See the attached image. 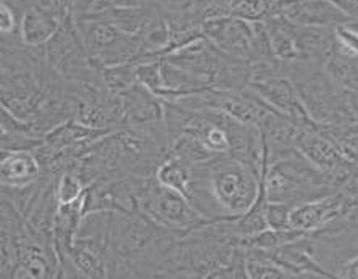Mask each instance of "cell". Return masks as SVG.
I'll use <instances>...</instances> for the list:
<instances>
[{"mask_svg":"<svg viewBox=\"0 0 358 279\" xmlns=\"http://www.w3.org/2000/svg\"><path fill=\"white\" fill-rule=\"evenodd\" d=\"M344 97H345L347 107H349L352 117H354L355 121L358 123V92L345 91V89H344Z\"/></svg>","mask_w":358,"mask_h":279,"instance_id":"obj_25","label":"cell"},{"mask_svg":"<svg viewBox=\"0 0 358 279\" xmlns=\"http://www.w3.org/2000/svg\"><path fill=\"white\" fill-rule=\"evenodd\" d=\"M339 142L342 150L352 162L358 163V123H352L339 128H324Z\"/></svg>","mask_w":358,"mask_h":279,"instance_id":"obj_20","label":"cell"},{"mask_svg":"<svg viewBox=\"0 0 358 279\" xmlns=\"http://www.w3.org/2000/svg\"><path fill=\"white\" fill-rule=\"evenodd\" d=\"M291 78L310 120L321 128H339L357 123L347 107L344 89L317 63L299 62L284 68Z\"/></svg>","mask_w":358,"mask_h":279,"instance_id":"obj_3","label":"cell"},{"mask_svg":"<svg viewBox=\"0 0 358 279\" xmlns=\"http://www.w3.org/2000/svg\"><path fill=\"white\" fill-rule=\"evenodd\" d=\"M281 17L299 26H336L352 21L331 0H291L284 5Z\"/></svg>","mask_w":358,"mask_h":279,"instance_id":"obj_12","label":"cell"},{"mask_svg":"<svg viewBox=\"0 0 358 279\" xmlns=\"http://www.w3.org/2000/svg\"><path fill=\"white\" fill-rule=\"evenodd\" d=\"M336 7H339L350 20L358 21V0H331Z\"/></svg>","mask_w":358,"mask_h":279,"instance_id":"obj_23","label":"cell"},{"mask_svg":"<svg viewBox=\"0 0 358 279\" xmlns=\"http://www.w3.org/2000/svg\"><path fill=\"white\" fill-rule=\"evenodd\" d=\"M296 149L305 160H308L320 171L326 173L331 180L355 163L345 155L339 142L318 124L299 129Z\"/></svg>","mask_w":358,"mask_h":279,"instance_id":"obj_8","label":"cell"},{"mask_svg":"<svg viewBox=\"0 0 358 279\" xmlns=\"http://www.w3.org/2000/svg\"><path fill=\"white\" fill-rule=\"evenodd\" d=\"M249 89L265 100L270 107L291 118L300 128L315 124L310 120L291 78L284 75L260 76L250 81Z\"/></svg>","mask_w":358,"mask_h":279,"instance_id":"obj_10","label":"cell"},{"mask_svg":"<svg viewBox=\"0 0 358 279\" xmlns=\"http://www.w3.org/2000/svg\"><path fill=\"white\" fill-rule=\"evenodd\" d=\"M139 210L176 236L187 234L207 221L197 212L189 197L163 186L157 178L141 192Z\"/></svg>","mask_w":358,"mask_h":279,"instance_id":"obj_6","label":"cell"},{"mask_svg":"<svg viewBox=\"0 0 358 279\" xmlns=\"http://www.w3.org/2000/svg\"><path fill=\"white\" fill-rule=\"evenodd\" d=\"M20 18L15 10L5 2L0 3V31L2 34L18 33Z\"/></svg>","mask_w":358,"mask_h":279,"instance_id":"obj_21","label":"cell"},{"mask_svg":"<svg viewBox=\"0 0 358 279\" xmlns=\"http://www.w3.org/2000/svg\"><path fill=\"white\" fill-rule=\"evenodd\" d=\"M0 128H2V134H0L2 152L36 150L44 144V136L39 134L29 123L15 117L12 112H8L3 107Z\"/></svg>","mask_w":358,"mask_h":279,"instance_id":"obj_15","label":"cell"},{"mask_svg":"<svg viewBox=\"0 0 358 279\" xmlns=\"http://www.w3.org/2000/svg\"><path fill=\"white\" fill-rule=\"evenodd\" d=\"M2 2L10 5V7H12L15 12H17L18 18H20V15L23 13L26 8L33 7V5H36V3H39V0H2Z\"/></svg>","mask_w":358,"mask_h":279,"instance_id":"obj_24","label":"cell"},{"mask_svg":"<svg viewBox=\"0 0 358 279\" xmlns=\"http://www.w3.org/2000/svg\"><path fill=\"white\" fill-rule=\"evenodd\" d=\"M136 68H138V63L136 62L100 68L105 87L113 94L124 92L126 89H129L133 84L138 83V80H136Z\"/></svg>","mask_w":358,"mask_h":279,"instance_id":"obj_18","label":"cell"},{"mask_svg":"<svg viewBox=\"0 0 358 279\" xmlns=\"http://www.w3.org/2000/svg\"><path fill=\"white\" fill-rule=\"evenodd\" d=\"M60 26L62 20L50 8L36 3L20 15L18 34L26 45L44 47L57 34Z\"/></svg>","mask_w":358,"mask_h":279,"instance_id":"obj_13","label":"cell"},{"mask_svg":"<svg viewBox=\"0 0 358 279\" xmlns=\"http://www.w3.org/2000/svg\"><path fill=\"white\" fill-rule=\"evenodd\" d=\"M155 178L157 181L163 184V186L170 187L173 191H178L189 197V189H191L192 181L191 168H189L182 160H179L176 155L168 154L165 159L162 160L155 171Z\"/></svg>","mask_w":358,"mask_h":279,"instance_id":"obj_17","label":"cell"},{"mask_svg":"<svg viewBox=\"0 0 358 279\" xmlns=\"http://www.w3.org/2000/svg\"><path fill=\"white\" fill-rule=\"evenodd\" d=\"M358 202L339 191L297 203L289 210V229L312 236L355 207Z\"/></svg>","mask_w":358,"mask_h":279,"instance_id":"obj_9","label":"cell"},{"mask_svg":"<svg viewBox=\"0 0 358 279\" xmlns=\"http://www.w3.org/2000/svg\"><path fill=\"white\" fill-rule=\"evenodd\" d=\"M324 70L342 89L358 92V55L347 54L338 45L333 47Z\"/></svg>","mask_w":358,"mask_h":279,"instance_id":"obj_16","label":"cell"},{"mask_svg":"<svg viewBox=\"0 0 358 279\" xmlns=\"http://www.w3.org/2000/svg\"><path fill=\"white\" fill-rule=\"evenodd\" d=\"M191 173L189 200L207 221L238 218L259 199L263 168L231 154L218 155Z\"/></svg>","mask_w":358,"mask_h":279,"instance_id":"obj_1","label":"cell"},{"mask_svg":"<svg viewBox=\"0 0 358 279\" xmlns=\"http://www.w3.org/2000/svg\"><path fill=\"white\" fill-rule=\"evenodd\" d=\"M87 184L83 181V178L76 171L68 170L63 171L57 180L55 196L57 202L62 205H73L80 202L84 191H86Z\"/></svg>","mask_w":358,"mask_h":279,"instance_id":"obj_19","label":"cell"},{"mask_svg":"<svg viewBox=\"0 0 358 279\" xmlns=\"http://www.w3.org/2000/svg\"><path fill=\"white\" fill-rule=\"evenodd\" d=\"M41 176L42 166L34 150L2 152V160H0L2 186L24 187L39 181Z\"/></svg>","mask_w":358,"mask_h":279,"instance_id":"obj_14","label":"cell"},{"mask_svg":"<svg viewBox=\"0 0 358 279\" xmlns=\"http://www.w3.org/2000/svg\"><path fill=\"white\" fill-rule=\"evenodd\" d=\"M162 59L197 78L205 86L212 87L215 68H217V49L207 38L194 41Z\"/></svg>","mask_w":358,"mask_h":279,"instance_id":"obj_11","label":"cell"},{"mask_svg":"<svg viewBox=\"0 0 358 279\" xmlns=\"http://www.w3.org/2000/svg\"><path fill=\"white\" fill-rule=\"evenodd\" d=\"M179 238L144 212H112L110 278H155Z\"/></svg>","mask_w":358,"mask_h":279,"instance_id":"obj_2","label":"cell"},{"mask_svg":"<svg viewBox=\"0 0 358 279\" xmlns=\"http://www.w3.org/2000/svg\"><path fill=\"white\" fill-rule=\"evenodd\" d=\"M45 54L50 66L65 81L102 84L100 66L89 57L78 33L75 21L63 23L57 34L45 44Z\"/></svg>","mask_w":358,"mask_h":279,"instance_id":"obj_7","label":"cell"},{"mask_svg":"<svg viewBox=\"0 0 358 279\" xmlns=\"http://www.w3.org/2000/svg\"><path fill=\"white\" fill-rule=\"evenodd\" d=\"M147 2H159V0H91L89 12H99V10H103L108 7H121V5H139V3H147Z\"/></svg>","mask_w":358,"mask_h":279,"instance_id":"obj_22","label":"cell"},{"mask_svg":"<svg viewBox=\"0 0 358 279\" xmlns=\"http://www.w3.org/2000/svg\"><path fill=\"white\" fill-rule=\"evenodd\" d=\"M263 162V189H265L268 202L284 203L289 207L320 199L334 192L333 180L315 168L308 160L296 152L291 157L268 163Z\"/></svg>","mask_w":358,"mask_h":279,"instance_id":"obj_4","label":"cell"},{"mask_svg":"<svg viewBox=\"0 0 358 279\" xmlns=\"http://www.w3.org/2000/svg\"><path fill=\"white\" fill-rule=\"evenodd\" d=\"M75 24L89 57L97 66L103 68L128 62L138 63L141 60L142 42L139 36L123 33L108 20L94 12L76 18Z\"/></svg>","mask_w":358,"mask_h":279,"instance_id":"obj_5","label":"cell"}]
</instances>
